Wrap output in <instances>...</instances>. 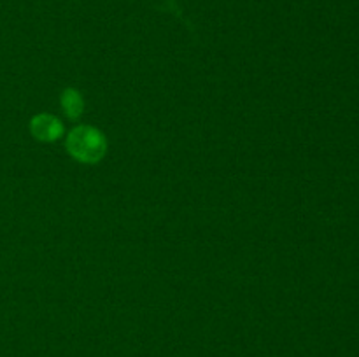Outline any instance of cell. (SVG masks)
I'll use <instances>...</instances> for the list:
<instances>
[{"label": "cell", "instance_id": "3", "mask_svg": "<svg viewBox=\"0 0 359 357\" xmlns=\"http://www.w3.org/2000/svg\"><path fill=\"white\" fill-rule=\"evenodd\" d=\"M62 104H63V108H65V112L70 115V118H77V115L83 112V100H81L77 91L67 90L65 93H63Z\"/></svg>", "mask_w": 359, "mask_h": 357}, {"label": "cell", "instance_id": "2", "mask_svg": "<svg viewBox=\"0 0 359 357\" xmlns=\"http://www.w3.org/2000/svg\"><path fill=\"white\" fill-rule=\"evenodd\" d=\"M32 133L39 140H55L62 135V122L49 114H41L32 119Z\"/></svg>", "mask_w": 359, "mask_h": 357}, {"label": "cell", "instance_id": "1", "mask_svg": "<svg viewBox=\"0 0 359 357\" xmlns=\"http://www.w3.org/2000/svg\"><path fill=\"white\" fill-rule=\"evenodd\" d=\"M69 153L83 163H97L105 154V139L91 126H79L70 132L67 140Z\"/></svg>", "mask_w": 359, "mask_h": 357}]
</instances>
